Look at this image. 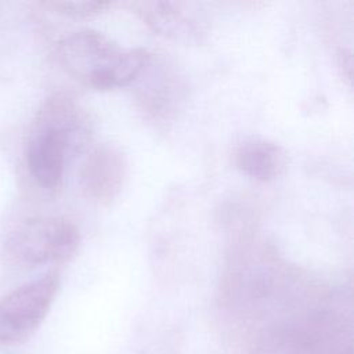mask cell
Listing matches in <instances>:
<instances>
[{"label":"cell","mask_w":354,"mask_h":354,"mask_svg":"<svg viewBox=\"0 0 354 354\" xmlns=\"http://www.w3.org/2000/svg\"><path fill=\"white\" fill-rule=\"evenodd\" d=\"M88 115L69 95L57 93L37 111L28 144L26 165L33 180L44 189L61 185L66 165L91 141Z\"/></svg>","instance_id":"6da1fadb"},{"label":"cell","mask_w":354,"mask_h":354,"mask_svg":"<svg viewBox=\"0 0 354 354\" xmlns=\"http://www.w3.org/2000/svg\"><path fill=\"white\" fill-rule=\"evenodd\" d=\"M62 69L95 90L130 86L147 66L151 54L138 47H122L94 29H80L64 36L55 48Z\"/></svg>","instance_id":"7a4b0ae2"},{"label":"cell","mask_w":354,"mask_h":354,"mask_svg":"<svg viewBox=\"0 0 354 354\" xmlns=\"http://www.w3.org/2000/svg\"><path fill=\"white\" fill-rule=\"evenodd\" d=\"M80 243L77 227L64 217H35L18 225L7 238V257L26 267L71 259Z\"/></svg>","instance_id":"3957f363"},{"label":"cell","mask_w":354,"mask_h":354,"mask_svg":"<svg viewBox=\"0 0 354 354\" xmlns=\"http://www.w3.org/2000/svg\"><path fill=\"white\" fill-rule=\"evenodd\" d=\"M59 275L55 271L26 282L0 299V343L26 340L44 321L57 292Z\"/></svg>","instance_id":"277c9868"},{"label":"cell","mask_w":354,"mask_h":354,"mask_svg":"<svg viewBox=\"0 0 354 354\" xmlns=\"http://www.w3.org/2000/svg\"><path fill=\"white\" fill-rule=\"evenodd\" d=\"M130 6L152 32L166 39L198 43L206 36L205 17L192 3L136 1Z\"/></svg>","instance_id":"5b68a950"},{"label":"cell","mask_w":354,"mask_h":354,"mask_svg":"<svg viewBox=\"0 0 354 354\" xmlns=\"http://www.w3.org/2000/svg\"><path fill=\"white\" fill-rule=\"evenodd\" d=\"M136 82L142 112L155 122H169L183 100V83L174 69L163 62L153 65L151 55Z\"/></svg>","instance_id":"8992f818"},{"label":"cell","mask_w":354,"mask_h":354,"mask_svg":"<svg viewBox=\"0 0 354 354\" xmlns=\"http://www.w3.org/2000/svg\"><path fill=\"white\" fill-rule=\"evenodd\" d=\"M126 173L123 152L112 144H101L87 155L80 170V184L91 201L108 205L120 194Z\"/></svg>","instance_id":"52a82bcc"},{"label":"cell","mask_w":354,"mask_h":354,"mask_svg":"<svg viewBox=\"0 0 354 354\" xmlns=\"http://www.w3.org/2000/svg\"><path fill=\"white\" fill-rule=\"evenodd\" d=\"M234 163L245 176L257 181H271L288 166L285 149L263 137H246L234 149Z\"/></svg>","instance_id":"ba28073f"},{"label":"cell","mask_w":354,"mask_h":354,"mask_svg":"<svg viewBox=\"0 0 354 354\" xmlns=\"http://www.w3.org/2000/svg\"><path fill=\"white\" fill-rule=\"evenodd\" d=\"M46 4L59 14L75 18L97 15L111 6L105 1H50Z\"/></svg>","instance_id":"9c48e42d"}]
</instances>
